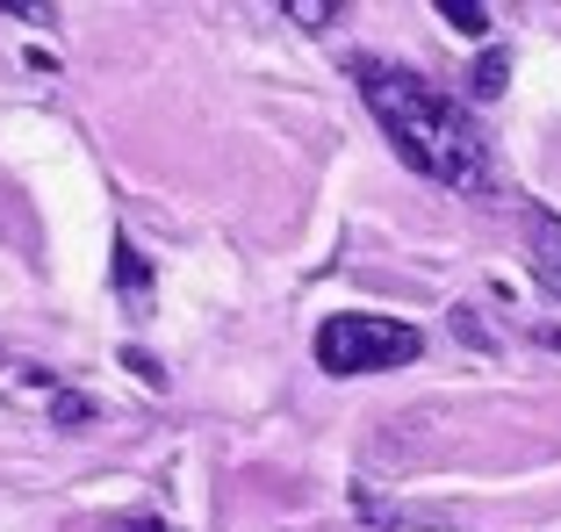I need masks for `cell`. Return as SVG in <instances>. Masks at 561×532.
<instances>
[{"instance_id": "obj_6", "label": "cell", "mask_w": 561, "mask_h": 532, "mask_svg": "<svg viewBox=\"0 0 561 532\" xmlns=\"http://www.w3.org/2000/svg\"><path fill=\"white\" fill-rule=\"evenodd\" d=\"M44 410H50V417H72V425H87V417H94V403L72 396V389H58V396H44Z\"/></svg>"}, {"instance_id": "obj_2", "label": "cell", "mask_w": 561, "mask_h": 532, "mask_svg": "<svg viewBox=\"0 0 561 532\" xmlns=\"http://www.w3.org/2000/svg\"><path fill=\"white\" fill-rule=\"evenodd\" d=\"M425 352V332L403 324V316H375V310H346L317 324V367L324 374H389V367H411Z\"/></svg>"}, {"instance_id": "obj_7", "label": "cell", "mask_w": 561, "mask_h": 532, "mask_svg": "<svg viewBox=\"0 0 561 532\" xmlns=\"http://www.w3.org/2000/svg\"><path fill=\"white\" fill-rule=\"evenodd\" d=\"M439 15L454 22V30H468V36H482V30H490V15H482V8H461V0H446Z\"/></svg>"}, {"instance_id": "obj_10", "label": "cell", "mask_w": 561, "mask_h": 532, "mask_svg": "<svg viewBox=\"0 0 561 532\" xmlns=\"http://www.w3.org/2000/svg\"><path fill=\"white\" fill-rule=\"evenodd\" d=\"M0 367H8V352H0Z\"/></svg>"}, {"instance_id": "obj_1", "label": "cell", "mask_w": 561, "mask_h": 532, "mask_svg": "<svg viewBox=\"0 0 561 532\" xmlns=\"http://www.w3.org/2000/svg\"><path fill=\"white\" fill-rule=\"evenodd\" d=\"M353 86H360L367 116L381 123V137L403 151V166L425 173L432 187H454V195H496V151L482 137V123L468 116L461 101L432 86L425 72L397 66V58H346Z\"/></svg>"}, {"instance_id": "obj_8", "label": "cell", "mask_w": 561, "mask_h": 532, "mask_svg": "<svg viewBox=\"0 0 561 532\" xmlns=\"http://www.w3.org/2000/svg\"><path fill=\"white\" fill-rule=\"evenodd\" d=\"M288 15H296L302 30H324V22H339V8H288Z\"/></svg>"}, {"instance_id": "obj_9", "label": "cell", "mask_w": 561, "mask_h": 532, "mask_svg": "<svg viewBox=\"0 0 561 532\" xmlns=\"http://www.w3.org/2000/svg\"><path fill=\"white\" fill-rule=\"evenodd\" d=\"M116 532H173V525H165V518H151V511H137V518H123Z\"/></svg>"}, {"instance_id": "obj_4", "label": "cell", "mask_w": 561, "mask_h": 532, "mask_svg": "<svg viewBox=\"0 0 561 532\" xmlns=\"http://www.w3.org/2000/svg\"><path fill=\"white\" fill-rule=\"evenodd\" d=\"M116 274H123V296H130V310H151V266L137 259L130 238H116Z\"/></svg>"}, {"instance_id": "obj_3", "label": "cell", "mask_w": 561, "mask_h": 532, "mask_svg": "<svg viewBox=\"0 0 561 532\" xmlns=\"http://www.w3.org/2000/svg\"><path fill=\"white\" fill-rule=\"evenodd\" d=\"M518 223H526V259H533V274H540V288L561 296V217L540 209V201H518Z\"/></svg>"}, {"instance_id": "obj_5", "label": "cell", "mask_w": 561, "mask_h": 532, "mask_svg": "<svg viewBox=\"0 0 561 532\" xmlns=\"http://www.w3.org/2000/svg\"><path fill=\"white\" fill-rule=\"evenodd\" d=\"M476 94H482V101L504 94V50H482V66H476Z\"/></svg>"}]
</instances>
